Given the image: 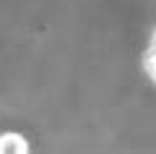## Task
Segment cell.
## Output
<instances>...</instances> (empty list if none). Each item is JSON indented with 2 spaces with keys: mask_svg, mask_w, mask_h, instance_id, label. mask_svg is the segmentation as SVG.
Listing matches in <instances>:
<instances>
[{
  "mask_svg": "<svg viewBox=\"0 0 156 154\" xmlns=\"http://www.w3.org/2000/svg\"><path fill=\"white\" fill-rule=\"evenodd\" d=\"M140 68H143L146 78L156 86V29H154V34H151L148 44H146L143 55H140Z\"/></svg>",
  "mask_w": 156,
  "mask_h": 154,
  "instance_id": "cell-2",
  "label": "cell"
},
{
  "mask_svg": "<svg viewBox=\"0 0 156 154\" xmlns=\"http://www.w3.org/2000/svg\"><path fill=\"white\" fill-rule=\"evenodd\" d=\"M31 146H29L26 136L18 131H5L0 133V154H29Z\"/></svg>",
  "mask_w": 156,
  "mask_h": 154,
  "instance_id": "cell-1",
  "label": "cell"
}]
</instances>
